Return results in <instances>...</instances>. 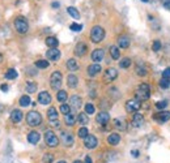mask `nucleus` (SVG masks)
<instances>
[{
    "instance_id": "obj_1",
    "label": "nucleus",
    "mask_w": 170,
    "mask_h": 163,
    "mask_svg": "<svg viewBox=\"0 0 170 163\" xmlns=\"http://www.w3.org/2000/svg\"><path fill=\"white\" fill-rule=\"evenodd\" d=\"M135 97H136V99H139V101L141 102H145L149 99V97H150V86L148 85V84L145 82H143V84H140L139 87L136 89V92H135Z\"/></svg>"
},
{
    "instance_id": "obj_2",
    "label": "nucleus",
    "mask_w": 170,
    "mask_h": 163,
    "mask_svg": "<svg viewBox=\"0 0 170 163\" xmlns=\"http://www.w3.org/2000/svg\"><path fill=\"white\" fill-rule=\"evenodd\" d=\"M90 39H92L93 43H100L105 39V30H103L102 26L100 25H96V26L92 27V31H90Z\"/></svg>"
},
{
    "instance_id": "obj_3",
    "label": "nucleus",
    "mask_w": 170,
    "mask_h": 163,
    "mask_svg": "<svg viewBox=\"0 0 170 163\" xmlns=\"http://www.w3.org/2000/svg\"><path fill=\"white\" fill-rule=\"evenodd\" d=\"M26 123L30 127H38L42 123V115L38 111H29L26 115Z\"/></svg>"
},
{
    "instance_id": "obj_4",
    "label": "nucleus",
    "mask_w": 170,
    "mask_h": 163,
    "mask_svg": "<svg viewBox=\"0 0 170 163\" xmlns=\"http://www.w3.org/2000/svg\"><path fill=\"white\" fill-rule=\"evenodd\" d=\"M13 24H15V29L20 34H25V33H28V30H29V24H28V21L25 20L23 16H18V17L15 20Z\"/></svg>"
},
{
    "instance_id": "obj_5",
    "label": "nucleus",
    "mask_w": 170,
    "mask_h": 163,
    "mask_svg": "<svg viewBox=\"0 0 170 163\" xmlns=\"http://www.w3.org/2000/svg\"><path fill=\"white\" fill-rule=\"evenodd\" d=\"M45 142L49 148H56L59 145V138L52 131H46L45 132Z\"/></svg>"
},
{
    "instance_id": "obj_6",
    "label": "nucleus",
    "mask_w": 170,
    "mask_h": 163,
    "mask_svg": "<svg viewBox=\"0 0 170 163\" xmlns=\"http://www.w3.org/2000/svg\"><path fill=\"white\" fill-rule=\"evenodd\" d=\"M140 108H141V102L139 99L134 98V99H128L126 102V111L130 112V114H136Z\"/></svg>"
},
{
    "instance_id": "obj_7",
    "label": "nucleus",
    "mask_w": 170,
    "mask_h": 163,
    "mask_svg": "<svg viewBox=\"0 0 170 163\" xmlns=\"http://www.w3.org/2000/svg\"><path fill=\"white\" fill-rule=\"evenodd\" d=\"M62 80H63V76L60 72H54V73L51 74V77H50V85L54 90H59L62 86Z\"/></svg>"
},
{
    "instance_id": "obj_8",
    "label": "nucleus",
    "mask_w": 170,
    "mask_h": 163,
    "mask_svg": "<svg viewBox=\"0 0 170 163\" xmlns=\"http://www.w3.org/2000/svg\"><path fill=\"white\" fill-rule=\"evenodd\" d=\"M60 140H62L63 145L67 146V148L72 146V145H73V142H75V138H73V136H72V133L71 132H67V131H62Z\"/></svg>"
},
{
    "instance_id": "obj_9",
    "label": "nucleus",
    "mask_w": 170,
    "mask_h": 163,
    "mask_svg": "<svg viewBox=\"0 0 170 163\" xmlns=\"http://www.w3.org/2000/svg\"><path fill=\"white\" fill-rule=\"evenodd\" d=\"M47 118H49V121L51 123L54 127H59L58 123V111H56L55 107H50L49 111H47Z\"/></svg>"
},
{
    "instance_id": "obj_10",
    "label": "nucleus",
    "mask_w": 170,
    "mask_h": 163,
    "mask_svg": "<svg viewBox=\"0 0 170 163\" xmlns=\"http://www.w3.org/2000/svg\"><path fill=\"white\" fill-rule=\"evenodd\" d=\"M153 120L158 121V123H166V121L170 120V111H160L157 114L153 115Z\"/></svg>"
},
{
    "instance_id": "obj_11",
    "label": "nucleus",
    "mask_w": 170,
    "mask_h": 163,
    "mask_svg": "<svg viewBox=\"0 0 170 163\" xmlns=\"http://www.w3.org/2000/svg\"><path fill=\"white\" fill-rule=\"evenodd\" d=\"M116 77H118V71L115 68H109V69H106L105 74H103V80L106 82H111V81L116 80Z\"/></svg>"
},
{
    "instance_id": "obj_12",
    "label": "nucleus",
    "mask_w": 170,
    "mask_h": 163,
    "mask_svg": "<svg viewBox=\"0 0 170 163\" xmlns=\"http://www.w3.org/2000/svg\"><path fill=\"white\" fill-rule=\"evenodd\" d=\"M97 144H98V141H97V137L93 136V134H89L88 137H85L84 138V145L86 149H94L97 146Z\"/></svg>"
},
{
    "instance_id": "obj_13",
    "label": "nucleus",
    "mask_w": 170,
    "mask_h": 163,
    "mask_svg": "<svg viewBox=\"0 0 170 163\" xmlns=\"http://www.w3.org/2000/svg\"><path fill=\"white\" fill-rule=\"evenodd\" d=\"M96 121L98 124L101 125H106L110 121V115H109V112H106V111H101L98 112V115L96 116Z\"/></svg>"
},
{
    "instance_id": "obj_14",
    "label": "nucleus",
    "mask_w": 170,
    "mask_h": 163,
    "mask_svg": "<svg viewBox=\"0 0 170 163\" xmlns=\"http://www.w3.org/2000/svg\"><path fill=\"white\" fill-rule=\"evenodd\" d=\"M60 55L62 54L58 48H50V50H47V52H46V58L49 59V60H52V61L59 60V59H60Z\"/></svg>"
},
{
    "instance_id": "obj_15",
    "label": "nucleus",
    "mask_w": 170,
    "mask_h": 163,
    "mask_svg": "<svg viewBox=\"0 0 170 163\" xmlns=\"http://www.w3.org/2000/svg\"><path fill=\"white\" fill-rule=\"evenodd\" d=\"M70 105L73 110H80L81 105H83V99L80 95H72L70 98Z\"/></svg>"
},
{
    "instance_id": "obj_16",
    "label": "nucleus",
    "mask_w": 170,
    "mask_h": 163,
    "mask_svg": "<svg viewBox=\"0 0 170 163\" xmlns=\"http://www.w3.org/2000/svg\"><path fill=\"white\" fill-rule=\"evenodd\" d=\"M88 52V46L85 45L84 42H80V43H77L76 47H75V55L76 56H84L85 54Z\"/></svg>"
},
{
    "instance_id": "obj_17",
    "label": "nucleus",
    "mask_w": 170,
    "mask_h": 163,
    "mask_svg": "<svg viewBox=\"0 0 170 163\" xmlns=\"http://www.w3.org/2000/svg\"><path fill=\"white\" fill-rule=\"evenodd\" d=\"M103 58H105V51H103L102 48H97V50H94V51L92 52V60L94 63L102 61Z\"/></svg>"
},
{
    "instance_id": "obj_18",
    "label": "nucleus",
    "mask_w": 170,
    "mask_h": 163,
    "mask_svg": "<svg viewBox=\"0 0 170 163\" xmlns=\"http://www.w3.org/2000/svg\"><path fill=\"white\" fill-rule=\"evenodd\" d=\"M38 102L41 105L46 106V105H50V102H51V95H50L47 92H42L38 94Z\"/></svg>"
},
{
    "instance_id": "obj_19",
    "label": "nucleus",
    "mask_w": 170,
    "mask_h": 163,
    "mask_svg": "<svg viewBox=\"0 0 170 163\" xmlns=\"http://www.w3.org/2000/svg\"><path fill=\"white\" fill-rule=\"evenodd\" d=\"M23 111H20V110H13V111L11 112V120L12 123L15 124H18L21 120H23Z\"/></svg>"
},
{
    "instance_id": "obj_20",
    "label": "nucleus",
    "mask_w": 170,
    "mask_h": 163,
    "mask_svg": "<svg viewBox=\"0 0 170 163\" xmlns=\"http://www.w3.org/2000/svg\"><path fill=\"white\" fill-rule=\"evenodd\" d=\"M130 43H131V40L127 35H121L118 38V47H121V48H128Z\"/></svg>"
},
{
    "instance_id": "obj_21",
    "label": "nucleus",
    "mask_w": 170,
    "mask_h": 163,
    "mask_svg": "<svg viewBox=\"0 0 170 163\" xmlns=\"http://www.w3.org/2000/svg\"><path fill=\"white\" fill-rule=\"evenodd\" d=\"M101 65L98 64V63H96V64H92V65H89L88 67V74H89L90 77H93V76H96V74H98L100 72H101Z\"/></svg>"
},
{
    "instance_id": "obj_22",
    "label": "nucleus",
    "mask_w": 170,
    "mask_h": 163,
    "mask_svg": "<svg viewBox=\"0 0 170 163\" xmlns=\"http://www.w3.org/2000/svg\"><path fill=\"white\" fill-rule=\"evenodd\" d=\"M39 138H41V134L37 132V131H31V132L28 134V141H29L30 144H33V145L38 144L39 142Z\"/></svg>"
},
{
    "instance_id": "obj_23",
    "label": "nucleus",
    "mask_w": 170,
    "mask_h": 163,
    "mask_svg": "<svg viewBox=\"0 0 170 163\" xmlns=\"http://www.w3.org/2000/svg\"><path fill=\"white\" fill-rule=\"evenodd\" d=\"M144 124V116L141 114H135L134 115V118H132V125H134V127H141V125Z\"/></svg>"
},
{
    "instance_id": "obj_24",
    "label": "nucleus",
    "mask_w": 170,
    "mask_h": 163,
    "mask_svg": "<svg viewBox=\"0 0 170 163\" xmlns=\"http://www.w3.org/2000/svg\"><path fill=\"white\" fill-rule=\"evenodd\" d=\"M108 142H109V145H111V146L118 145V144L121 142V136H119L118 133H111L108 137Z\"/></svg>"
},
{
    "instance_id": "obj_25",
    "label": "nucleus",
    "mask_w": 170,
    "mask_h": 163,
    "mask_svg": "<svg viewBox=\"0 0 170 163\" xmlns=\"http://www.w3.org/2000/svg\"><path fill=\"white\" fill-rule=\"evenodd\" d=\"M78 84V78L75 74H68L67 77V85L70 87H76Z\"/></svg>"
},
{
    "instance_id": "obj_26",
    "label": "nucleus",
    "mask_w": 170,
    "mask_h": 163,
    "mask_svg": "<svg viewBox=\"0 0 170 163\" xmlns=\"http://www.w3.org/2000/svg\"><path fill=\"white\" fill-rule=\"evenodd\" d=\"M147 73H148V71H147L145 65L141 64V63H137V65H136V74L137 76L144 77V76H147Z\"/></svg>"
},
{
    "instance_id": "obj_27",
    "label": "nucleus",
    "mask_w": 170,
    "mask_h": 163,
    "mask_svg": "<svg viewBox=\"0 0 170 163\" xmlns=\"http://www.w3.org/2000/svg\"><path fill=\"white\" fill-rule=\"evenodd\" d=\"M67 68H68V69H70L71 72L78 71V64H77L76 59H68V61H67Z\"/></svg>"
},
{
    "instance_id": "obj_28",
    "label": "nucleus",
    "mask_w": 170,
    "mask_h": 163,
    "mask_svg": "<svg viewBox=\"0 0 170 163\" xmlns=\"http://www.w3.org/2000/svg\"><path fill=\"white\" fill-rule=\"evenodd\" d=\"M46 45L50 47V48H56L59 45V42H58V39L55 38V37H47L46 38Z\"/></svg>"
},
{
    "instance_id": "obj_29",
    "label": "nucleus",
    "mask_w": 170,
    "mask_h": 163,
    "mask_svg": "<svg viewBox=\"0 0 170 163\" xmlns=\"http://www.w3.org/2000/svg\"><path fill=\"white\" fill-rule=\"evenodd\" d=\"M110 55H111V58L114 59V60H118V59L121 58V51H119V47H116V46H111V47H110Z\"/></svg>"
},
{
    "instance_id": "obj_30",
    "label": "nucleus",
    "mask_w": 170,
    "mask_h": 163,
    "mask_svg": "<svg viewBox=\"0 0 170 163\" xmlns=\"http://www.w3.org/2000/svg\"><path fill=\"white\" fill-rule=\"evenodd\" d=\"M56 99H58V101L63 105V103H64V102L68 99V94H67V92H65V90H59L58 94H56Z\"/></svg>"
},
{
    "instance_id": "obj_31",
    "label": "nucleus",
    "mask_w": 170,
    "mask_h": 163,
    "mask_svg": "<svg viewBox=\"0 0 170 163\" xmlns=\"http://www.w3.org/2000/svg\"><path fill=\"white\" fill-rule=\"evenodd\" d=\"M17 71L13 69V68H9V69L5 72V74H4V77L7 78V80H15V78H17Z\"/></svg>"
},
{
    "instance_id": "obj_32",
    "label": "nucleus",
    "mask_w": 170,
    "mask_h": 163,
    "mask_svg": "<svg viewBox=\"0 0 170 163\" xmlns=\"http://www.w3.org/2000/svg\"><path fill=\"white\" fill-rule=\"evenodd\" d=\"M77 123H80L81 125H86L89 123V118H88V114H85V112H81V114H78L77 116Z\"/></svg>"
},
{
    "instance_id": "obj_33",
    "label": "nucleus",
    "mask_w": 170,
    "mask_h": 163,
    "mask_svg": "<svg viewBox=\"0 0 170 163\" xmlns=\"http://www.w3.org/2000/svg\"><path fill=\"white\" fill-rule=\"evenodd\" d=\"M67 12H68V14H70L72 18H75V20H78V18H80V12H78L75 7H68Z\"/></svg>"
},
{
    "instance_id": "obj_34",
    "label": "nucleus",
    "mask_w": 170,
    "mask_h": 163,
    "mask_svg": "<svg viewBox=\"0 0 170 163\" xmlns=\"http://www.w3.org/2000/svg\"><path fill=\"white\" fill-rule=\"evenodd\" d=\"M131 59L130 58H123L121 61H119V67L122 68V69H127V68H130L131 65Z\"/></svg>"
},
{
    "instance_id": "obj_35",
    "label": "nucleus",
    "mask_w": 170,
    "mask_h": 163,
    "mask_svg": "<svg viewBox=\"0 0 170 163\" xmlns=\"http://www.w3.org/2000/svg\"><path fill=\"white\" fill-rule=\"evenodd\" d=\"M64 123H65V125H68V127H72V125L76 123V119H75L73 115L68 114V115H65V118H64Z\"/></svg>"
},
{
    "instance_id": "obj_36",
    "label": "nucleus",
    "mask_w": 170,
    "mask_h": 163,
    "mask_svg": "<svg viewBox=\"0 0 170 163\" xmlns=\"http://www.w3.org/2000/svg\"><path fill=\"white\" fill-rule=\"evenodd\" d=\"M30 101H31V99H30L29 95H23L20 98V106H21V107H28V106L31 103Z\"/></svg>"
},
{
    "instance_id": "obj_37",
    "label": "nucleus",
    "mask_w": 170,
    "mask_h": 163,
    "mask_svg": "<svg viewBox=\"0 0 170 163\" xmlns=\"http://www.w3.org/2000/svg\"><path fill=\"white\" fill-rule=\"evenodd\" d=\"M114 125L116 129L119 131H124L126 129V121L124 120H121V119H115L114 120Z\"/></svg>"
},
{
    "instance_id": "obj_38",
    "label": "nucleus",
    "mask_w": 170,
    "mask_h": 163,
    "mask_svg": "<svg viewBox=\"0 0 170 163\" xmlns=\"http://www.w3.org/2000/svg\"><path fill=\"white\" fill-rule=\"evenodd\" d=\"M77 136L80 137V138H85V137H88V136H89V131H88V128H85V127L80 128V129L77 131Z\"/></svg>"
},
{
    "instance_id": "obj_39",
    "label": "nucleus",
    "mask_w": 170,
    "mask_h": 163,
    "mask_svg": "<svg viewBox=\"0 0 170 163\" xmlns=\"http://www.w3.org/2000/svg\"><path fill=\"white\" fill-rule=\"evenodd\" d=\"M37 84L36 82H26V92L28 93H36Z\"/></svg>"
},
{
    "instance_id": "obj_40",
    "label": "nucleus",
    "mask_w": 170,
    "mask_h": 163,
    "mask_svg": "<svg viewBox=\"0 0 170 163\" xmlns=\"http://www.w3.org/2000/svg\"><path fill=\"white\" fill-rule=\"evenodd\" d=\"M94 111H96V107H94L92 103H86V105H85V114L92 115V114H94Z\"/></svg>"
},
{
    "instance_id": "obj_41",
    "label": "nucleus",
    "mask_w": 170,
    "mask_h": 163,
    "mask_svg": "<svg viewBox=\"0 0 170 163\" xmlns=\"http://www.w3.org/2000/svg\"><path fill=\"white\" fill-rule=\"evenodd\" d=\"M59 111L62 112L63 115H68V114H71V106H68V105H63L60 106V108H59Z\"/></svg>"
},
{
    "instance_id": "obj_42",
    "label": "nucleus",
    "mask_w": 170,
    "mask_h": 163,
    "mask_svg": "<svg viewBox=\"0 0 170 163\" xmlns=\"http://www.w3.org/2000/svg\"><path fill=\"white\" fill-rule=\"evenodd\" d=\"M166 106H168V101H158L155 105V107L157 110H160V111H163V110L166 108Z\"/></svg>"
},
{
    "instance_id": "obj_43",
    "label": "nucleus",
    "mask_w": 170,
    "mask_h": 163,
    "mask_svg": "<svg viewBox=\"0 0 170 163\" xmlns=\"http://www.w3.org/2000/svg\"><path fill=\"white\" fill-rule=\"evenodd\" d=\"M160 86L163 87V89H168L170 86V78H166V77H162L160 80Z\"/></svg>"
},
{
    "instance_id": "obj_44",
    "label": "nucleus",
    "mask_w": 170,
    "mask_h": 163,
    "mask_svg": "<svg viewBox=\"0 0 170 163\" xmlns=\"http://www.w3.org/2000/svg\"><path fill=\"white\" fill-rule=\"evenodd\" d=\"M42 161H43V163H52L54 162V155H52L51 153H46V154L43 155Z\"/></svg>"
},
{
    "instance_id": "obj_45",
    "label": "nucleus",
    "mask_w": 170,
    "mask_h": 163,
    "mask_svg": "<svg viewBox=\"0 0 170 163\" xmlns=\"http://www.w3.org/2000/svg\"><path fill=\"white\" fill-rule=\"evenodd\" d=\"M36 67L39 68V69H45V68L49 67V61L47 60H38V61H36Z\"/></svg>"
},
{
    "instance_id": "obj_46",
    "label": "nucleus",
    "mask_w": 170,
    "mask_h": 163,
    "mask_svg": "<svg viewBox=\"0 0 170 163\" xmlns=\"http://www.w3.org/2000/svg\"><path fill=\"white\" fill-rule=\"evenodd\" d=\"M70 29L72 31H81V30H83V25H80V24H71Z\"/></svg>"
},
{
    "instance_id": "obj_47",
    "label": "nucleus",
    "mask_w": 170,
    "mask_h": 163,
    "mask_svg": "<svg viewBox=\"0 0 170 163\" xmlns=\"http://www.w3.org/2000/svg\"><path fill=\"white\" fill-rule=\"evenodd\" d=\"M152 50L153 51H160V50H161V42H160V40H155V42L152 43Z\"/></svg>"
},
{
    "instance_id": "obj_48",
    "label": "nucleus",
    "mask_w": 170,
    "mask_h": 163,
    "mask_svg": "<svg viewBox=\"0 0 170 163\" xmlns=\"http://www.w3.org/2000/svg\"><path fill=\"white\" fill-rule=\"evenodd\" d=\"M161 3L163 5V8H166L168 11H170V0H161Z\"/></svg>"
},
{
    "instance_id": "obj_49",
    "label": "nucleus",
    "mask_w": 170,
    "mask_h": 163,
    "mask_svg": "<svg viewBox=\"0 0 170 163\" xmlns=\"http://www.w3.org/2000/svg\"><path fill=\"white\" fill-rule=\"evenodd\" d=\"M162 77H166V78H170V68H166L165 71L162 72Z\"/></svg>"
},
{
    "instance_id": "obj_50",
    "label": "nucleus",
    "mask_w": 170,
    "mask_h": 163,
    "mask_svg": "<svg viewBox=\"0 0 170 163\" xmlns=\"http://www.w3.org/2000/svg\"><path fill=\"white\" fill-rule=\"evenodd\" d=\"M131 154L135 157V158H137V157H139V151H137V150H132L131 151Z\"/></svg>"
},
{
    "instance_id": "obj_51",
    "label": "nucleus",
    "mask_w": 170,
    "mask_h": 163,
    "mask_svg": "<svg viewBox=\"0 0 170 163\" xmlns=\"http://www.w3.org/2000/svg\"><path fill=\"white\" fill-rule=\"evenodd\" d=\"M0 89H1L3 92H8V85H4V84H3V85L0 86Z\"/></svg>"
},
{
    "instance_id": "obj_52",
    "label": "nucleus",
    "mask_w": 170,
    "mask_h": 163,
    "mask_svg": "<svg viewBox=\"0 0 170 163\" xmlns=\"http://www.w3.org/2000/svg\"><path fill=\"white\" fill-rule=\"evenodd\" d=\"M85 163H93V162H92V158H90L89 155L85 157Z\"/></svg>"
},
{
    "instance_id": "obj_53",
    "label": "nucleus",
    "mask_w": 170,
    "mask_h": 163,
    "mask_svg": "<svg viewBox=\"0 0 170 163\" xmlns=\"http://www.w3.org/2000/svg\"><path fill=\"white\" fill-rule=\"evenodd\" d=\"M52 8H59V3H58V1L52 3Z\"/></svg>"
},
{
    "instance_id": "obj_54",
    "label": "nucleus",
    "mask_w": 170,
    "mask_h": 163,
    "mask_svg": "<svg viewBox=\"0 0 170 163\" xmlns=\"http://www.w3.org/2000/svg\"><path fill=\"white\" fill-rule=\"evenodd\" d=\"M73 163H83V162H81V161H75Z\"/></svg>"
},
{
    "instance_id": "obj_55",
    "label": "nucleus",
    "mask_w": 170,
    "mask_h": 163,
    "mask_svg": "<svg viewBox=\"0 0 170 163\" xmlns=\"http://www.w3.org/2000/svg\"><path fill=\"white\" fill-rule=\"evenodd\" d=\"M58 163H67V162H65V161H59Z\"/></svg>"
},
{
    "instance_id": "obj_56",
    "label": "nucleus",
    "mask_w": 170,
    "mask_h": 163,
    "mask_svg": "<svg viewBox=\"0 0 170 163\" xmlns=\"http://www.w3.org/2000/svg\"><path fill=\"white\" fill-rule=\"evenodd\" d=\"M141 1H144V3H148V1H149V0H141Z\"/></svg>"
},
{
    "instance_id": "obj_57",
    "label": "nucleus",
    "mask_w": 170,
    "mask_h": 163,
    "mask_svg": "<svg viewBox=\"0 0 170 163\" xmlns=\"http://www.w3.org/2000/svg\"><path fill=\"white\" fill-rule=\"evenodd\" d=\"M1 59H3V55H1V54H0V61H1Z\"/></svg>"
}]
</instances>
